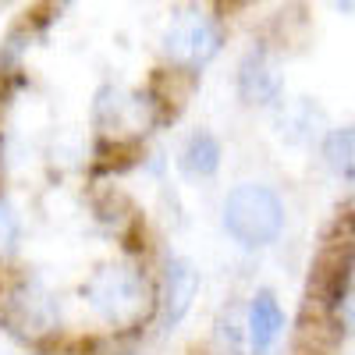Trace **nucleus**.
<instances>
[{"instance_id":"obj_13","label":"nucleus","mask_w":355,"mask_h":355,"mask_svg":"<svg viewBox=\"0 0 355 355\" xmlns=\"http://www.w3.org/2000/svg\"><path fill=\"white\" fill-rule=\"evenodd\" d=\"M18 234H21V220L15 214V206L8 196H0V266H4L15 249H18Z\"/></svg>"},{"instance_id":"obj_14","label":"nucleus","mask_w":355,"mask_h":355,"mask_svg":"<svg viewBox=\"0 0 355 355\" xmlns=\"http://www.w3.org/2000/svg\"><path fill=\"white\" fill-rule=\"evenodd\" d=\"M53 4H57V11H61V8H68V4H75V0H53Z\"/></svg>"},{"instance_id":"obj_2","label":"nucleus","mask_w":355,"mask_h":355,"mask_svg":"<svg viewBox=\"0 0 355 355\" xmlns=\"http://www.w3.org/2000/svg\"><path fill=\"white\" fill-rule=\"evenodd\" d=\"M220 227L239 249H270L288 227V202L266 182H239L220 202Z\"/></svg>"},{"instance_id":"obj_12","label":"nucleus","mask_w":355,"mask_h":355,"mask_svg":"<svg viewBox=\"0 0 355 355\" xmlns=\"http://www.w3.org/2000/svg\"><path fill=\"white\" fill-rule=\"evenodd\" d=\"M320 157L338 182L348 185L355 178V132H352V125H338V128L323 132L320 135Z\"/></svg>"},{"instance_id":"obj_3","label":"nucleus","mask_w":355,"mask_h":355,"mask_svg":"<svg viewBox=\"0 0 355 355\" xmlns=\"http://www.w3.org/2000/svg\"><path fill=\"white\" fill-rule=\"evenodd\" d=\"M224 46V28L217 15L199 4L178 8L160 36V57L178 71H202Z\"/></svg>"},{"instance_id":"obj_6","label":"nucleus","mask_w":355,"mask_h":355,"mask_svg":"<svg viewBox=\"0 0 355 355\" xmlns=\"http://www.w3.org/2000/svg\"><path fill=\"white\" fill-rule=\"evenodd\" d=\"M199 270L185 259V256H167L164 266H160V288L153 291L157 299V313L164 320V331H174L189 313H192V302L199 295Z\"/></svg>"},{"instance_id":"obj_5","label":"nucleus","mask_w":355,"mask_h":355,"mask_svg":"<svg viewBox=\"0 0 355 355\" xmlns=\"http://www.w3.org/2000/svg\"><path fill=\"white\" fill-rule=\"evenodd\" d=\"M234 89L245 107L274 110L284 100V75L277 57L266 46H249L239 61V71H234Z\"/></svg>"},{"instance_id":"obj_15","label":"nucleus","mask_w":355,"mask_h":355,"mask_svg":"<svg viewBox=\"0 0 355 355\" xmlns=\"http://www.w3.org/2000/svg\"><path fill=\"white\" fill-rule=\"evenodd\" d=\"M8 4H11V0H8Z\"/></svg>"},{"instance_id":"obj_10","label":"nucleus","mask_w":355,"mask_h":355,"mask_svg":"<svg viewBox=\"0 0 355 355\" xmlns=\"http://www.w3.org/2000/svg\"><path fill=\"white\" fill-rule=\"evenodd\" d=\"M220 157H224L220 139L210 128H196L178 150V171L192 178V182H206V178L220 171Z\"/></svg>"},{"instance_id":"obj_11","label":"nucleus","mask_w":355,"mask_h":355,"mask_svg":"<svg viewBox=\"0 0 355 355\" xmlns=\"http://www.w3.org/2000/svg\"><path fill=\"white\" fill-rule=\"evenodd\" d=\"M210 348H214V355H252L249 352V334H245V306L242 302H227L217 313Z\"/></svg>"},{"instance_id":"obj_1","label":"nucleus","mask_w":355,"mask_h":355,"mask_svg":"<svg viewBox=\"0 0 355 355\" xmlns=\"http://www.w3.org/2000/svg\"><path fill=\"white\" fill-rule=\"evenodd\" d=\"M82 302L89 306L100 323H107L110 331H132L157 309L153 288L146 281V274L132 263L110 259L100 263L78 288Z\"/></svg>"},{"instance_id":"obj_9","label":"nucleus","mask_w":355,"mask_h":355,"mask_svg":"<svg viewBox=\"0 0 355 355\" xmlns=\"http://www.w3.org/2000/svg\"><path fill=\"white\" fill-rule=\"evenodd\" d=\"M274 132L284 146H309L327 132V114L309 96L281 100L274 107Z\"/></svg>"},{"instance_id":"obj_4","label":"nucleus","mask_w":355,"mask_h":355,"mask_svg":"<svg viewBox=\"0 0 355 355\" xmlns=\"http://www.w3.org/2000/svg\"><path fill=\"white\" fill-rule=\"evenodd\" d=\"M0 320L15 338L36 345L61 331V302L40 277H18L0 299Z\"/></svg>"},{"instance_id":"obj_7","label":"nucleus","mask_w":355,"mask_h":355,"mask_svg":"<svg viewBox=\"0 0 355 355\" xmlns=\"http://www.w3.org/2000/svg\"><path fill=\"white\" fill-rule=\"evenodd\" d=\"M242 306H245L249 352L252 355H270L277 348L284 327H288V316H284V306L277 299V291L274 288H256Z\"/></svg>"},{"instance_id":"obj_8","label":"nucleus","mask_w":355,"mask_h":355,"mask_svg":"<svg viewBox=\"0 0 355 355\" xmlns=\"http://www.w3.org/2000/svg\"><path fill=\"white\" fill-rule=\"evenodd\" d=\"M93 117L103 132H114V128L146 132V125L153 121V100L146 93H125L117 85H103L93 103Z\"/></svg>"}]
</instances>
